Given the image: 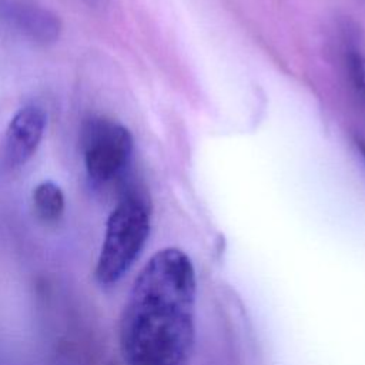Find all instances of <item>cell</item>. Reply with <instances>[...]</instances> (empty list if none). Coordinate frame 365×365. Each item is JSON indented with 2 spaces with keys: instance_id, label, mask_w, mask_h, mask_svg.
Listing matches in <instances>:
<instances>
[{
  "instance_id": "cell-4",
  "label": "cell",
  "mask_w": 365,
  "mask_h": 365,
  "mask_svg": "<svg viewBox=\"0 0 365 365\" xmlns=\"http://www.w3.org/2000/svg\"><path fill=\"white\" fill-rule=\"evenodd\" d=\"M46 125L47 114L36 104L21 107L11 117L4 137V160L9 167H21L34 155Z\"/></svg>"
},
{
  "instance_id": "cell-2",
  "label": "cell",
  "mask_w": 365,
  "mask_h": 365,
  "mask_svg": "<svg viewBox=\"0 0 365 365\" xmlns=\"http://www.w3.org/2000/svg\"><path fill=\"white\" fill-rule=\"evenodd\" d=\"M150 218L147 198L137 190H124L106 222L93 272L97 285L110 288L131 269L147 242Z\"/></svg>"
},
{
  "instance_id": "cell-5",
  "label": "cell",
  "mask_w": 365,
  "mask_h": 365,
  "mask_svg": "<svg viewBox=\"0 0 365 365\" xmlns=\"http://www.w3.org/2000/svg\"><path fill=\"white\" fill-rule=\"evenodd\" d=\"M1 19L40 44L54 43L61 31L58 16L30 0H9L0 6Z\"/></svg>"
},
{
  "instance_id": "cell-1",
  "label": "cell",
  "mask_w": 365,
  "mask_h": 365,
  "mask_svg": "<svg viewBox=\"0 0 365 365\" xmlns=\"http://www.w3.org/2000/svg\"><path fill=\"white\" fill-rule=\"evenodd\" d=\"M197 279L178 248L155 252L135 277L118 322L125 365H187L195 344Z\"/></svg>"
},
{
  "instance_id": "cell-9",
  "label": "cell",
  "mask_w": 365,
  "mask_h": 365,
  "mask_svg": "<svg viewBox=\"0 0 365 365\" xmlns=\"http://www.w3.org/2000/svg\"><path fill=\"white\" fill-rule=\"evenodd\" d=\"M358 148L361 150L364 158H365V141H358Z\"/></svg>"
},
{
  "instance_id": "cell-3",
  "label": "cell",
  "mask_w": 365,
  "mask_h": 365,
  "mask_svg": "<svg viewBox=\"0 0 365 365\" xmlns=\"http://www.w3.org/2000/svg\"><path fill=\"white\" fill-rule=\"evenodd\" d=\"M80 145L87 180L93 188H104L124 178L133 158V135L123 124L101 115L83 121Z\"/></svg>"
},
{
  "instance_id": "cell-6",
  "label": "cell",
  "mask_w": 365,
  "mask_h": 365,
  "mask_svg": "<svg viewBox=\"0 0 365 365\" xmlns=\"http://www.w3.org/2000/svg\"><path fill=\"white\" fill-rule=\"evenodd\" d=\"M33 208L37 218L43 222H57L66 208V200L61 188L50 180L37 184L33 190Z\"/></svg>"
},
{
  "instance_id": "cell-7",
  "label": "cell",
  "mask_w": 365,
  "mask_h": 365,
  "mask_svg": "<svg viewBox=\"0 0 365 365\" xmlns=\"http://www.w3.org/2000/svg\"><path fill=\"white\" fill-rule=\"evenodd\" d=\"M345 64L348 76L356 94L365 104V56L355 43H348L345 47Z\"/></svg>"
},
{
  "instance_id": "cell-8",
  "label": "cell",
  "mask_w": 365,
  "mask_h": 365,
  "mask_svg": "<svg viewBox=\"0 0 365 365\" xmlns=\"http://www.w3.org/2000/svg\"><path fill=\"white\" fill-rule=\"evenodd\" d=\"M78 1L84 3L91 9H103L108 3V0H78Z\"/></svg>"
}]
</instances>
